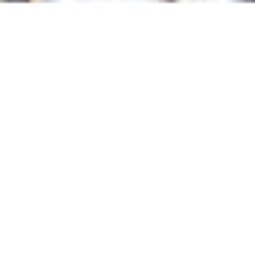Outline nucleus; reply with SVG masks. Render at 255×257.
Here are the masks:
<instances>
[{"label": "nucleus", "mask_w": 255, "mask_h": 257, "mask_svg": "<svg viewBox=\"0 0 255 257\" xmlns=\"http://www.w3.org/2000/svg\"><path fill=\"white\" fill-rule=\"evenodd\" d=\"M252 3H255V0H252Z\"/></svg>", "instance_id": "nucleus-1"}]
</instances>
